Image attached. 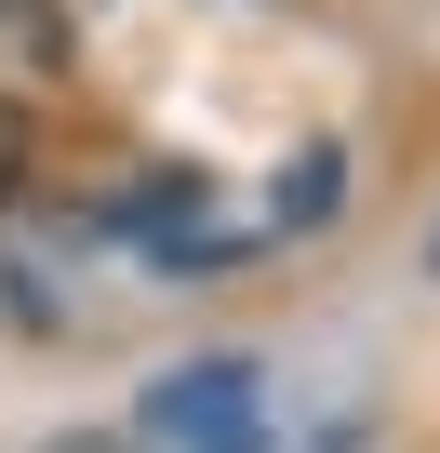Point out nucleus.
I'll return each mask as SVG.
<instances>
[{
    "instance_id": "f257e3e1",
    "label": "nucleus",
    "mask_w": 440,
    "mask_h": 453,
    "mask_svg": "<svg viewBox=\"0 0 440 453\" xmlns=\"http://www.w3.org/2000/svg\"><path fill=\"white\" fill-rule=\"evenodd\" d=\"M134 440H160V453H267V360L200 347V360L147 373L134 387Z\"/></svg>"
},
{
    "instance_id": "f03ea898",
    "label": "nucleus",
    "mask_w": 440,
    "mask_h": 453,
    "mask_svg": "<svg viewBox=\"0 0 440 453\" xmlns=\"http://www.w3.org/2000/svg\"><path fill=\"white\" fill-rule=\"evenodd\" d=\"M334 213H347V147L320 134V147H294V173H281V200H267V241H320Z\"/></svg>"
},
{
    "instance_id": "7ed1b4c3",
    "label": "nucleus",
    "mask_w": 440,
    "mask_h": 453,
    "mask_svg": "<svg viewBox=\"0 0 440 453\" xmlns=\"http://www.w3.org/2000/svg\"><path fill=\"white\" fill-rule=\"evenodd\" d=\"M0 200H27V107H0Z\"/></svg>"
},
{
    "instance_id": "20e7f679",
    "label": "nucleus",
    "mask_w": 440,
    "mask_h": 453,
    "mask_svg": "<svg viewBox=\"0 0 440 453\" xmlns=\"http://www.w3.org/2000/svg\"><path fill=\"white\" fill-rule=\"evenodd\" d=\"M427 280H440V241H427Z\"/></svg>"
}]
</instances>
